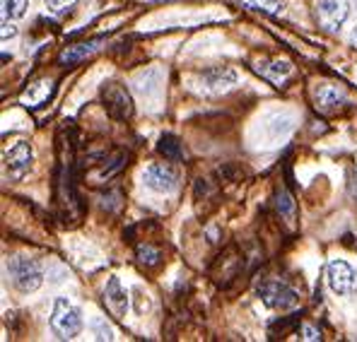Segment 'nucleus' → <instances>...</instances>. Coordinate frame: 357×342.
<instances>
[{
  "instance_id": "f257e3e1",
  "label": "nucleus",
  "mask_w": 357,
  "mask_h": 342,
  "mask_svg": "<svg viewBox=\"0 0 357 342\" xmlns=\"http://www.w3.org/2000/svg\"><path fill=\"white\" fill-rule=\"evenodd\" d=\"M82 313L80 309L73 302L59 297L54 302V313H51V330H54L56 338L61 340H73L82 333Z\"/></svg>"
},
{
  "instance_id": "f03ea898",
  "label": "nucleus",
  "mask_w": 357,
  "mask_h": 342,
  "mask_svg": "<svg viewBox=\"0 0 357 342\" xmlns=\"http://www.w3.org/2000/svg\"><path fill=\"white\" fill-rule=\"evenodd\" d=\"M8 272H10V280L13 285L20 289V292L29 294L36 292L44 282V275H41V267L36 265V261L24 256H15L8 261Z\"/></svg>"
},
{
  "instance_id": "7ed1b4c3",
  "label": "nucleus",
  "mask_w": 357,
  "mask_h": 342,
  "mask_svg": "<svg viewBox=\"0 0 357 342\" xmlns=\"http://www.w3.org/2000/svg\"><path fill=\"white\" fill-rule=\"evenodd\" d=\"M102 102L104 109L112 118L116 121H128L133 116L135 107H133V99H130V92L126 89V85L121 82H104L102 87Z\"/></svg>"
},
{
  "instance_id": "20e7f679",
  "label": "nucleus",
  "mask_w": 357,
  "mask_h": 342,
  "mask_svg": "<svg viewBox=\"0 0 357 342\" xmlns=\"http://www.w3.org/2000/svg\"><path fill=\"white\" fill-rule=\"evenodd\" d=\"M326 285L338 297H355L357 294V270L345 261H331L326 265Z\"/></svg>"
},
{
  "instance_id": "39448f33",
  "label": "nucleus",
  "mask_w": 357,
  "mask_h": 342,
  "mask_svg": "<svg viewBox=\"0 0 357 342\" xmlns=\"http://www.w3.org/2000/svg\"><path fill=\"white\" fill-rule=\"evenodd\" d=\"M256 294H259L261 302H264L268 309H273V311H290V309H295L299 302L295 289L282 285V282H275V280L261 282L259 289H256Z\"/></svg>"
},
{
  "instance_id": "423d86ee",
  "label": "nucleus",
  "mask_w": 357,
  "mask_h": 342,
  "mask_svg": "<svg viewBox=\"0 0 357 342\" xmlns=\"http://www.w3.org/2000/svg\"><path fill=\"white\" fill-rule=\"evenodd\" d=\"M31 164H34V150H31V145L27 140H17V143L5 152V171H8L10 178H15V181L27 176Z\"/></svg>"
},
{
  "instance_id": "0eeeda50",
  "label": "nucleus",
  "mask_w": 357,
  "mask_h": 342,
  "mask_svg": "<svg viewBox=\"0 0 357 342\" xmlns=\"http://www.w3.org/2000/svg\"><path fill=\"white\" fill-rule=\"evenodd\" d=\"M350 15V0H319L317 20L326 31H338Z\"/></svg>"
},
{
  "instance_id": "6e6552de",
  "label": "nucleus",
  "mask_w": 357,
  "mask_h": 342,
  "mask_svg": "<svg viewBox=\"0 0 357 342\" xmlns=\"http://www.w3.org/2000/svg\"><path fill=\"white\" fill-rule=\"evenodd\" d=\"M143 183L157 193H172L176 188V171L167 164H150L143 171Z\"/></svg>"
},
{
  "instance_id": "1a4fd4ad",
  "label": "nucleus",
  "mask_w": 357,
  "mask_h": 342,
  "mask_svg": "<svg viewBox=\"0 0 357 342\" xmlns=\"http://www.w3.org/2000/svg\"><path fill=\"white\" fill-rule=\"evenodd\" d=\"M104 306L119 320L128 313V292L123 289L119 277H109L107 287H104Z\"/></svg>"
},
{
  "instance_id": "9d476101",
  "label": "nucleus",
  "mask_w": 357,
  "mask_h": 342,
  "mask_svg": "<svg viewBox=\"0 0 357 342\" xmlns=\"http://www.w3.org/2000/svg\"><path fill=\"white\" fill-rule=\"evenodd\" d=\"M203 82H206V89H210V92H225L237 82V72L232 68H210V70L203 72Z\"/></svg>"
},
{
  "instance_id": "9b49d317",
  "label": "nucleus",
  "mask_w": 357,
  "mask_h": 342,
  "mask_svg": "<svg viewBox=\"0 0 357 342\" xmlns=\"http://www.w3.org/2000/svg\"><path fill=\"white\" fill-rule=\"evenodd\" d=\"M99 41H82V44H70L59 54V63L61 65H75V63L85 61L87 56H92L97 51Z\"/></svg>"
},
{
  "instance_id": "f8f14e48",
  "label": "nucleus",
  "mask_w": 357,
  "mask_h": 342,
  "mask_svg": "<svg viewBox=\"0 0 357 342\" xmlns=\"http://www.w3.org/2000/svg\"><path fill=\"white\" fill-rule=\"evenodd\" d=\"M54 94V82L51 80H39V82H31L27 87V92L22 94V104L24 107H41L46 104Z\"/></svg>"
},
{
  "instance_id": "ddd939ff",
  "label": "nucleus",
  "mask_w": 357,
  "mask_h": 342,
  "mask_svg": "<svg viewBox=\"0 0 357 342\" xmlns=\"http://www.w3.org/2000/svg\"><path fill=\"white\" fill-rule=\"evenodd\" d=\"M157 152H160L167 162H183V157H186V155H183L181 140H178L176 135H172V133H165L160 140H157Z\"/></svg>"
},
{
  "instance_id": "4468645a",
  "label": "nucleus",
  "mask_w": 357,
  "mask_h": 342,
  "mask_svg": "<svg viewBox=\"0 0 357 342\" xmlns=\"http://www.w3.org/2000/svg\"><path fill=\"white\" fill-rule=\"evenodd\" d=\"M340 102H345L343 89H338L335 85H321L317 89V107L328 111V109L340 107Z\"/></svg>"
},
{
  "instance_id": "2eb2a0df",
  "label": "nucleus",
  "mask_w": 357,
  "mask_h": 342,
  "mask_svg": "<svg viewBox=\"0 0 357 342\" xmlns=\"http://www.w3.org/2000/svg\"><path fill=\"white\" fill-rule=\"evenodd\" d=\"M275 208H278V215H280L287 224H292L297 219V203L287 188H280V191L275 193Z\"/></svg>"
},
{
  "instance_id": "dca6fc26",
  "label": "nucleus",
  "mask_w": 357,
  "mask_h": 342,
  "mask_svg": "<svg viewBox=\"0 0 357 342\" xmlns=\"http://www.w3.org/2000/svg\"><path fill=\"white\" fill-rule=\"evenodd\" d=\"M237 3L246 10H256V13L266 15H278L285 8V0H237Z\"/></svg>"
},
{
  "instance_id": "f3484780",
  "label": "nucleus",
  "mask_w": 357,
  "mask_h": 342,
  "mask_svg": "<svg viewBox=\"0 0 357 342\" xmlns=\"http://www.w3.org/2000/svg\"><path fill=\"white\" fill-rule=\"evenodd\" d=\"M259 72L264 77H268V80H273V82H282V77L292 72V65L287 61H275V63H271V68H266V65L259 68Z\"/></svg>"
},
{
  "instance_id": "a211bd4d",
  "label": "nucleus",
  "mask_w": 357,
  "mask_h": 342,
  "mask_svg": "<svg viewBox=\"0 0 357 342\" xmlns=\"http://www.w3.org/2000/svg\"><path fill=\"white\" fill-rule=\"evenodd\" d=\"M29 0H3V17L20 20L27 15Z\"/></svg>"
},
{
  "instance_id": "6ab92c4d",
  "label": "nucleus",
  "mask_w": 357,
  "mask_h": 342,
  "mask_svg": "<svg viewBox=\"0 0 357 342\" xmlns=\"http://www.w3.org/2000/svg\"><path fill=\"white\" fill-rule=\"evenodd\" d=\"M138 261L143 263V265H148V267H155V265H160L162 254H160V249H155V246L140 244L138 246Z\"/></svg>"
},
{
  "instance_id": "aec40b11",
  "label": "nucleus",
  "mask_w": 357,
  "mask_h": 342,
  "mask_svg": "<svg viewBox=\"0 0 357 342\" xmlns=\"http://www.w3.org/2000/svg\"><path fill=\"white\" fill-rule=\"evenodd\" d=\"M92 333L97 340H114V330H112V325L107 323V318H94Z\"/></svg>"
},
{
  "instance_id": "412c9836",
  "label": "nucleus",
  "mask_w": 357,
  "mask_h": 342,
  "mask_svg": "<svg viewBox=\"0 0 357 342\" xmlns=\"http://www.w3.org/2000/svg\"><path fill=\"white\" fill-rule=\"evenodd\" d=\"M46 3V10L54 15H63L68 13V10H73L77 5V0H44Z\"/></svg>"
},
{
  "instance_id": "4be33fe9",
  "label": "nucleus",
  "mask_w": 357,
  "mask_h": 342,
  "mask_svg": "<svg viewBox=\"0 0 357 342\" xmlns=\"http://www.w3.org/2000/svg\"><path fill=\"white\" fill-rule=\"evenodd\" d=\"M299 338L302 340H307V342H317V340H321V330L319 328H314V325H302V330H299Z\"/></svg>"
},
{
  "instance_id": "5701e85b",
  "label": "nucleus",
  "mask_w": 357,
  "mask_h": 342,
  "mask_svg": "<svg viewBox=\"0 0 357 342\" xmlns=\"http://www.w3.org/2000/svg\"><path fill=\"white\" fill-rule=\"evenodd\" d=\"M0 36H3V41L17 36V27H15L13 22H8V17H3V29H0Z\"/></svg>"
},
{
  "instance_id": "b1692460",
  "label": "nucleus",
  "mask_w": 357,
  "mask_h": 342,
  "mask_svg": "<svg viewBox=\"0 0 357 342\" xmlns=\"http://www.w3.org/2000/svg\"><path fill=\"white\" fill-rule=\"evenodd\" d=\"M353 39L357 41V27H355V31H353Z\"/></svg>"
},
{
  "instance_id": "393cba45",
  "label": "nucleus",
  "mask_w": 357,
  "mask_h": 342,
  "mask_svg": "<svg viewBox=\"0 0 357 342\" xmlns=\"http://www.w3.org/2000/svg\"><path fill=\"white\" fill-rule=\"evenodd\" d=\"M160 3H172V0H160Z\"/></svg>"
}]
</instances>
